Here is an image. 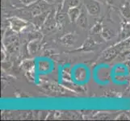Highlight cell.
<instances>
[{
  "label": "cell",
  "instance_id": "cell-3",
  "mask_svg": "<svg viewBox=\"0 0 130 121\" xmlns=\"http://www.w3.org/2000/svg\"><path fill=\"white\" fill-rule=\"evenodd\" d=\"M81 10L78 7H72L68 10V16L70 18V21L72 23H75L77 21L78 18L79 17L80 14H81Z\"/></svg>",
  "mask_w": 130,
  "mask_h": 121
},
{
  "label": "cell",
  "instance_id": "cell-6",
  "mask_svg": "<svg viewBox=\"0 0 130 121\" xmlns=\"http://www.w3.org/2000/svg\"><path fill=\"white\" fill-rule=\"evenodd\" d=\"M118 53V50L116 49V48H111L109 49H107V51H105L104 53V59L107 60V61H109V60H111L113 59V58L116 56Z\"/></svg>",
  "mask_w": 130,
  "mask_h": 121
},
{
  "label": "cell",
  "instance_id": "cell-12",
  "mask_svg": "<svg viewBox=\"0 0 130 121\" xmlns=\"http://www.w3.org/2000/svg\"><path fill=\"white\" fill-rule=\"evenodd\" d=\"M45 1H47V2H53V1H54V0H45Z\"/></svg>",
  "mask_w": 130,
  "mask_h": 121
},
{
  "label": "cell",
  "instance_id": "cell-9",
  "mask_svg": "<svg viewBox=\"0 0 130 121\" xmlns=\"http://www.w3.org/2000/svg\"><path fill=\"white\" fill-rule=\"evenodd\" d=\"M78 4H79V0H65V2L63 3V7L67 8V10H69V9L72 7H78Z\"/></svg>",
  "mask_w": 130,
  "mask_h": 121
},
{
  "label": "cell",
  "instance_id": "cell-5",
  "mask_svg": "<svg viewBox=\"0 0 130 121\" xmlns=\"http://www.w3.org/2000/svg\"><path fill=\"white\" fill-rule=\"evenodd\" d=\"M120 40H126L130 37V23H125L121 28L120 32Z\"/></svg>",
  "mask_w": 130,
  "mask_h": 121
},
{
  "label": "cell",
  "instance_id": "cell-8",
  "mask_svg": "<svg viewBox=\"0 0 130 121\" xmlns=\"http://www.w3.org/2000/svg\"><path fill=\"white\" fill-rule=\"evenodd\" d=\"M102 37L106 40H110L115 37V33L112 30L109 28H104L102 29Z\"/></svg>",
  "mask_w": 130,
  "mask_h": 121
},
{
  "label": "cell",
  "instance_id": "cell-11",
  "mask_svg": "<svg viewBox=\"0 0 130 121\" xmlns=\"http://www.w3.org/2000/svg\"><path fill=\"white\" fill-rule=\"evenodd\" d=\"M22 1H23V3L24 4H26V5H30V4L34 3L35 2H37V0H22Z\"/></svg>",
  "mask_w": 130,
  "mask_h": 121
},
{
  "label": "cell",
  "instance_id": "cell-4",
  "mask_svg": "<svg viewBox=\"0 0 130 121\" xmlns=\"http://www.w3.org/2000/svg\"><path fill=\"white\" fill-rule=\"evenodd\" d=\"M74 40H75L74 36L73 34L70 33L68 35L64 36V37L61 38V43L63 44L65 46L70 47L74 44Z\"/></svg>",
  "mask_w": 130,
  "mask_h": 121
},
{
  "label": "cell",
  "instance_id": "cell-1",
  "mask_svg": "<svg viewBox=\"0 0 130 121\" xmlns=\"http://www.w3.org/2000/svg\"><path fill=\"white\" fill-rule=\"evenodd\" d=\"M87 11L90 15H98L100 13V5L98 2L95 0H90L86 4Z\"/></svg>",
  "mask_w": 130,
  "mask_h": 121
},
{
  "label": "cell",
  "instance_id": "cell-10",
  "mask_svg": "<svg viewBox=\"0 0 130 121\" xmlns=\"http://www.w3.org/2000/svg\"><path fill=\"white\" fill-rule=\"evenodd\" d=\"M122 12H123V15L126 19H130V7H128V5L124 6L122 10Z\"/></svg>",
  "mask_w": 130,
  "mask_h": 121
},
{
  "label": "cell",
  "instance_id": "cell-7",
  "mask_svg": "<svg viewBox=\"0 0 130 121\" xmlns=\"http://www.w3.org/2000/svg\"><path fill=\"white\" fill-rule=\"evenodd\" d=\"M76 23H77V24L81 27L82 28H87V15H85L84 11H82L81 14H80L79 17L78 18L77 21H76Z\"/></svg>",
  "mask_w": 130,
  "mask_h": 121
},
{
  "label": "cell",
  "instance_id": "cell-2",
  "mask_svg": "<svg viewBox=\"0 0 130 121\" xmlns=\"http://www.w3.org/2000/svg\"><path fill=\"white\" fill-rule=\"evenodd\" d=\"M11 21V27L12 30H14L15 32H20L22 29H24L25 27L28 25V24L25 21L22 20L18 18H12L10 20Z\"/></svg>",
  "mask_w": 130,
  "mask_h": 121
}]
</instances>
